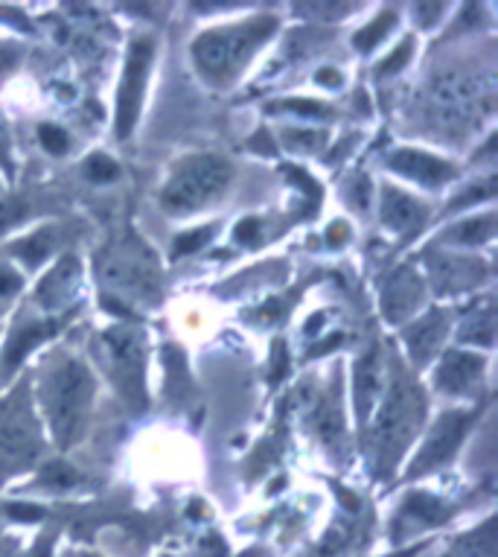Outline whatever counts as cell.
<instances>
[{
    "label": "cell",
    "instance_id": "1",
    "mask_svg": "<svg viewBox=\"0 0 498 557\" xmlns=\"http://www.w3.org/2000/svg\"><path fill=\"white\" fill-rule=\"evenodd\" d=\"M94 397V380L88 368L67 354L50 359L41 376V403L50 421V430L62 447L73 444L88 418Z\"/></svg>",
    "mask_w": 498,
    "mask_h": 557
},
{
    "label": "cell",
    "instance_id": "2",
    "mask_svg": "<svg viewBox=\"0 0 498 557\" xmlns=\"http://www.w3.org/2000/svg\"><path fill=\"white\" fill-rule=\"evenodd\" d=\"M493 79L470 74H444L423 94V114L440 132H463L493 111Z\"/></svg>",
    "mask_w": 498,
    "mask_h": 557
},
{
    "label": "cell",
    "instance_id": "3",
    "mask_svg": "<svg viewBox=\"0 0 498 557\" xmlns=\"http://www.w3.org/2000/svg\"><path fill=\"white\" fill-rule=\"evenodd\" d=\"M277 21L274 18H251L234 27L210 29L192 45V59L199 64L201 76L210 85H227L245 62L260 50L265 38L272 36Z\"/></svg>",
    "mask_w": 498,
    "mask_h": 557
},
{
    "label": "cell",
    "instance_id": "4",
    "mask_svg": "<svg viewBox=\"0 0 498 557\" xmlns=\"http://www.w3.org/2000/svg\"><path fill=\"white\" fill-rule=\"evenodd\" d=\"M423 423V394L418 385H411L402 374L394 376L379 421L373 430V447H376V467L388 475L399 465V456L406 453L411 438L418 435Z\"/></svg>",
    "mask_w": 498,
    "mask_h": 557
},
{
    "label": "cell",
    "instance_id": "5",
    "mask_svg": "<svg viewBox=\"0 0 498 557\" xmlns=\"http://www.w3.org/2000/svg\"><path fill=\"white\" fill-rule=\"evenodd\" d=\"M231 164L219 156H190L175 166L163 187L161 201L170 213H190L204 208L210 199L231 184Z\"/></svg>",
    "mask_w": 498,
    "mask_h": 557
},
{
    "label": "cell",
    "instance_id": "6",
    "mask_svg": "<svg viewBox=\"0 0 498 557\" xmlns=\"http://www.w3.org/2000/svg\"><path fill=\"white\" fill-rule=\"evenodd\" d=\"M100 277L120 293L152 295L158 286V265L144 243L126 237L100 255Z\"/></svg>",
    "mask_w": 498,
    "mask_h": 557
},
{
    "label": "cell",
    "instance_id": "7",
    "mask_svg": "<svg viewBox=\"0 0 498 557\" xmlns=\"http://www.w3.org/2000/svg\"><path fill=\"white\" fill-rule=\"evenodd\" d=\"M41 453V441L33 414H29L27 388L21 385L18 392L0 403V461L24 467L36 461Z\"/></svg>",
    "mask_w": 498,
    "mask_h": 557
},
{
    "label": "cell",
    "instance_id": "8",
    "mask_svg": "<svg viewBox=\"0 0 498 557\" xmlns=\"http://www.w3.org/2000/svg\"><path fill=\"white\" fill-rule=\"evenodd\" d=\"M111 376L123 397L140 406L144 403V338L132 327H114L102 336Z\"/></svg>",
    "mask_w": 498,
    "mask_h": 557
},
{
    "label": "cell",
    "instance_id": "9",
    "mask_svg": "<svg viewBox=\"0 0 498 557\" xmlns=\"http://www.w3.org/2000/svg\"><path fill=\"white\" fill-rule=\"evenodd\" d=\"M154 45L149 38H135L128 47L126 71H123V85H120L117 100V135L128 137L135 128V120L144 106V88L149 79V67H152Z\"/></svg>",
    "mask_w": 498,
    "mask_h": 557
},
{
    "label": "cell",
    "instance_id": "10",
    "mask_svg": "<svg viewBox=\"0 0 498 557\" xmlns=\"http://www.w3.org/2000/svg\"><path fill=\"white\" fill-rule=\"evenodd\" d=\"M470 421V411H449V414H444V418L435 423L432 435H428L426 447L420 449L418 465L411 467V475L426 473V470H435V467H440L444 461H449L455 449H458V444H461V438L466 435Z\"/></svg>",
    "mask_w": 498,
    "mask_h": 557
},
{
    "label": "cell",
    "instance_id": "11",
    "mask_svg": "<svg viewBox=\"0 0 498 557\" xmlns=\"http://www.w3.org/2000/svg\"><path fill=\"white\" fill-rule=\"evenodd\" d=\"M390 166L399 175L411 178V182L423 184V187H440V184L455 178L452 164H446V161L435 156H426V152H418V149H399V152H394Z\"/></svg>",
    "mask_w": 498,
    "mask_h": 557
},
{
    "label": "cell",
    "instance_id": "12",
    "mask_svg": "<svg viewBox=\"0 0 498 557\" xmlns=\"http://www.w3.org/2000/svg\"><path fill=\"white\" fill-rule=\"evenodd\" d=\"M420 301H423V284H420L418 274L411 272V269H397V272L390 274L382 307H385V315H388L394 324L408 319Z\"/></svg>",
    "mask_w": 498,
    "mask_h": 557
},
{
    "label": "cell",
    "instance_id": "13",
    "mask_svg": "<svg viewBox=\"0 0 498 557\" xmlns=\"http://www.w3.org/2000/svg\"><path fill=\"white\" fill-rule=\"evenodd\" d=\"M481 374H484V359L452 350L437 371V388H444L446 394H466L472 385H478Z\"/></svg>",
    "mask_w": 498,
    "mask_h": 557
},
{
    "label": "cell",
    "instance_id": "14",
    "mask_svg": "<svg viewBox=\"0 0 498 557\" xmlns=\"http://www.w3.org/2000/svg\"><path fill=\"white\" fill-rule=\"evenodd\" d=\"M382 392V359L379 350H371L364 354V359H359L356 366V409H359V418H368L371 409L376 406Z\"/></svg>",
    "mask_w": 498,
    "mask_h": 557
},
{
    "label": "cell",
    "instance_id": "15",
    "mask_svg": "<svg viewBox=\"0 0 498 557\" xmlns=\"http://www.w3.org/2000/svg\"><path fill=\"white\" fill-rule=\"evenodd\" d=\"M76 277H79V265H76L73 257H67V260H62V263L55 265L53 272L41 281V286H38V304H41L45 310H59V307L73 295Z\"/></svg>",
    "mask_w": 498,
    "mask_h": 557
},
{
    "label": "cell",
    "instance_id": "16",
    "mask_svg": "<svg viewBox=\"0 0 498 557\" xmlns=\"http://www.w3.org/2000/svg\"><path fill=\"white\" fill-rule=\"evenodd\" d=\"M446 336V315L440 310H432L423 321H418L414 327H408V347H411V357L418 362L432 359L437 345Z\"/></svg>",
    "mask_w": 498,
    "mask_h": 557
},
{
    "label": "cell",
    "instance_id": "17",
    "mask_svg": "<svg viewBox=\"0 0 498 557\" xmlns=\"http://www.w3.org/2000/svg\"><path fill=\"white\" fill-rule=\"evenodd\" d=\"M382 220L388 222L394 231H414L420 222L426 220V208L414 201L411 196L399 190H385V201H382Z\"/></svg>",
    "mask_w": 498,
    "mask_h": 557
},
{
    "label": "cell",
    "instance_id": "18",
    "mask_svg": "<svg viewBox=\"0 0 498 557\" xmlns=\"http://www.w3.org/2000/svg\"><path fill=\"white\" fill-rule=\"evenodd\" d=\"M55 330V324H45V321H27V324H21L15 330V336L10 338V347H7V354H3V368L7 371H15L21 359L27 357L29 350L41 342L45 336H50Z\"/></svg>",
    "mask_w": 498,
    "mask_h": 557
},
{
    "label": "cell",
    "instance_id": "19",
    "mask_svg": "<svg viewBox=\"0 0 498 557\" xmlns=\"http://www.w3.org/2000/svg\"><path fill=\"white\" fill-rule=\"evenodd\" d=\"M496 552V543H493V525H484V529L472 531L470 537L458 540V546L449 552V557H493Z\"/></svg>",
    "mask_w": 498,
    "mask_h": 557
},
{
    "label": "cell",
    "instance_id": "20",
    "mask_svg": "<svg viewBox=\"0 0 498 557\" xmlns=\"http://www.w3.org/2000/svg\"><path fill=\"white\" fill-rule=\"evenodd\" d=\"M406 513L408 517H418L423 525H435V522H444L446 517H449V508H446L444 503H437V499H432V496H411L406 503Z\"/></svg>",
    "mask_w": 498,
    "mask_h": 557
},
{
    "label": "cell",
    "instance_id": "21",
    "mask_svg": "<svg viewBox=\"0 0 498 557\" xmlns=\"http://www.w3.org/2000/svg\"><path fill=\"white\" fill-rule=\"evenodd\" d=\"M53 251V228H45V231H38L36 237H29L24 239L18 246V255L27 260L29 265H38L41 260H45L47 255Z\"/></svg>",
    "mask_w": 498,
    "mask_h": 557
},
{
    "label": "cell",
    "instance_id": "22",
    "mask_svg": "<svg viewBox=\"0 0 498 557\" xmlns=\"http://www.w3.org/2000/svg\"><path fill=\"white\" fill-rule=\"evenodd\" d=\"M449 239H463V243H484L493 237V216H481V220H470L458 225V231L446 234Z\"/></svg>",
    "mask_w": 498,
    "mask_h": 557
},
{
    "label": "cell",
    "instance_id": "23",
    "mask_svg": "<svg viewBox=\"0 0 498 557\" xmlns=\"http://www.w3.org/2000/svg\"><path fill=\"white\" fill-rule=\"evenodd\" d=\"M390 27H394V12H385V15H379V18L373 21L371 27L362 29V33H356V47H359V50H371L376 41H382V36H385Z\"/></svg>",
    "mask_w": 498,
    "mask_h": 557
},
{
    "label": "cell",
    "instance_id": "24",
    "mask_svg": "<svg viewBox=\"0 0 498 557\" xmlns=\"http://www.w3.org/2000/svg\"><path fill=\"white\" fill-rule=\"evenodd\" d=\"M463 338H475L481 345H493V310L481 312L478 319H472L470 327L463 330Z\"/></svg>",
    "mask_w": 498,
    "mask_h": 557
},
{
    "label": "cell",
    "instance_id": "25",
    "mask_svg": "<svg viewBox=\"0 0 498 557\" xmlns=\"http://www.w3.org/2000/svg\"><path fill=\"white\" fill-rule=\"evenodd\" d=\"M41 484L45 487H71V484H76V473L67 465H62V461H55V465H50L41 473Z\"/></svg>",
    "mask_w": 498,
    "mask_h": 557
},
{
    "label": "cell",
    "instance_id": "26",
    "mask_svg": "<svg viewBox=\"0 0 498 557\" xmlns=\"http://www.w3.org/2000/svg\"><path fill=\"white\" fill-rule=\"evenodd\" d=\"M38 137H41V147H45L47 152H53V156H62V152H67V135H64L62 128L41 126L38 128Z\"/></svg>",
    "mask_w": 498,
    "mask_h": 557
},
{
    "label": "cell",
    "instance_id": "27",
    "mask_svg": "<svg viewBox=\"0 0 498 557\" xmlns=\"http://www.w3.org/2000/svg\"><path fill=\"white\" fill-rule=\"evenodd\" d=\"M88 175H91L94 182H114V178L120 175V170L111 158L94 156L91 161H88Z\"/></svg>",
    "mask_w": 498,
    "mask_h": 557
},
{
    "label": "cell",
    "instance_id": "28",
    "mask_svg": "<svg viewBox=\"0 0 498 557\" xmlns=\"http://www.w3.org/2000/svg\"><path fill=\"white\" fill-rule=\"evenodd\" d=\"M21 293V274H15L7 265H0V310Z\"/></svg>",
    "mask_w": 498,
    "mask_h": 557
},
{
    "label": "cell",
    "instance_id": "29",
    "mask_svg": "<svg viewBox=\"0 0 498 557\" xmlns=\"http://www.w3.org/2000/svg\"><path fill=\"white\" fill-rule=\"evenodd\" d=\"M24 213H27V208H24L18 199L0 201V231H7V228H12V225H18V222L24 220Z\"/></svg>",
    "mask_w": 498,
    "mask_h": 557
},
{
    "label": "cell",
    "instance_id": "30",
    "mask_svg": "<svg viewBox=\"0 0 498 557\" xmlns=\"http://www.w3.org/2000/svg\"><path fill=\"white\" fill-rule=\"evenodd\" d=\"M210 234H213V231L204 228V231H199V234L192 231V234H187V237H178V239H175V251H178V255L196 251V248H201V246H204V243H208Z\"/></svg>",
    "mask_w": 498,
    "mask_h": 557
},
{
    "label": "cell",
    "instance_id": "31",
    "mask_svg": "<svg viewBox=\"0 0 498 557\" xmlns=\"http://www.w3.org/2000/svg\"><path fill=\"white\" fill-rule=\"evenodd\" d=\"M408 53H411V45L399 47L397 53L390 55L388 62H385V67H382L379 74H394V71H397V67H399V62H402V59H408Z\"/></svg>",
    "mask_w": 498,
    "mask_h": 557
},
{
    "label": "cell",
    "instance_id": "32",
    "mask_svg": "<svg viewBox=\"0 0 498 557\" xmlns=\"http://www.w3.org/2000/svg\"><path fill=\"white\" fill-rule=\"evenodd\" d=\"M0 161H3V164H10V152H7V132H3V126H0Z\"/></svg>",
    "mask_w": 498,
    "mask_h": 557
},
{
    "label": "cell",
    "instance_id": "33",
    "mask_svg": "<svg viewBox=\"0 0 498 557\" xmlns=\"http://www.w3.org/2000/svg\"><path fill=\"white\" fill-rule=\"evenodd\" d=\"M0 557H18L12 543H0Z\"/></svg>",
    "mask_w": 498,
    "mask_h": 557
},
{
    "label": "cell",
    "instance_id": "34",
    "mask_svg": "<svg viewBox=\"0 0 498 557\" xmlns=\"http://www.w3.org/2000/svg\"><path fill=\"white\" fill-rule=\"evenodd\" d=\"M418 555V548H408V552H399V555H390V557H414Z\"/></svg>",
    "mask_w": 498,
    "mask_h": 557
}]
</instances>
